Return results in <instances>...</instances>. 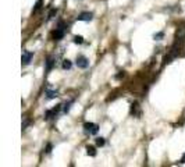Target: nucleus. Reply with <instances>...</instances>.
<instances>
[{
  "label": "nucleus",
  "instance_id": "a211bd4d",
  "mask_svg": "<svg viewBox=\"0 0 185 167\" xmlns=\"http://www.w3.org/2000/svg\"><path fill=\"white\" fill-rule=\"evenodd\" d=\"M28 124H29V118L28 117H24V121H22V129H25L28 127Z\"/></svg>",
  "mask_w": 185,
  "mask_h": 167
},
{
  "label": "nucleus",
  "instance_id": "412c9836",
  "mask_svg": "<svg viewBox=\"0 0 185 167\" xmlns=\"http://www.w3.org/2000/svg\"><path fill=\"white\" fill-rule=\"evenodd\" d=\"M180 163H182V164H184V163H185V153L182 154V157H181V160H180Z\"/></svg>",
  "mask_w": 185,
  "mask_h": 167
},
{
  "label": "nucleus",
  "instance_id": "f257e3e1",
  "mask_svg": "<svg viewBox=\"0 0 185 167\" xmlns=\"http://www.w3.org/2000/svg\"><path fill=\"white\" fill-rule=\"evenodd\" d=\"M75 64L78 68H82V70H85V68H88L89 67V60L85 57V56H78L77 57V60H75Z\"/></svg>",
  "mask_w": 185,
  "mask_h": 167
},
{
  "label": "nucleus",
  "instance_id": "aec40b11",
  "mask_svg": "<svg viewBox=\"0 0 185 167\" xmlns=\"http://www.w3.org/2000/svg\"><path fill=\"white\" fill-rule=\"evenodd\" d=\"M52 152V143H47V146H46V153H50Z\"/></svg>",
  "mask_w": 185,
  "mask_h": 167
},
{
  "label": "nucleus",
  "instance_id": "1a4fd4ad",
  "mask_svg": "<svg viewBox=\"0 0 185 167\" xmlns=\"http://www.w3.org/2000/svg\"><path fill=\"white\" fill-rule=\"evenodd\" d=\"M57 96H59L57 90H50V89L46 90V99H47V100H50V99H54V98H57Z\"/></svg>",
  "mask_w": 185,
  "mask_h": 167
},
{
  "label": "nucleus",
  "instance_id": "423d86ee",
  "mask_svg": "<svg viewBox=\"0 0 185 167\" xmlns=\"http://www.w3.org/2000/svg\"><path fill=\"white\" fill-rule=\"evenodd\" d=\"M92 18H93V14L92 13H88V11L81 13L78 17H77V20H78V21H86V22L92 21Z\"/></svg>",
  "mask_w": 185,
  "mask_h": 167
},
{
  "label": "nucleus",
  "instance_id": "ddd939ff",
  "mask_svg": "<svg viewBox=\"0 0 185 167\" xmlns=\"http://www.w3.org/2000/svg\"><path fill=\"white\" fill-rule=\"evenodd\" d=\"M163 38H164V32H157V34L153 35V39H155V40H161Z\"/></svg>",
  "mask_w": 185,
  "mask_h": 167
},
{
  "label": "nucleus",
  "instance_id": "9b49d317",
  "mask_svg": "<svg viewBox=\"0 0 185 167\" xmlns=\"http://www.w3.org/2000/svg\"><path fill=\"white\" fill-rule=\"evenodd\" d=\"M42 4H43V0H38L36 1V4H35V7H34V13H38L40 9H42Z\"/></svg>",
  "mask_w": 185,
  "mask_h": 167
},
{
  "label": "nucleus",
  "instance_id": "6ab92c4d",
  "mask_svg": "<svg viewBox=\"0 0 185 167\" xmlns=\"http://www.w3.org/2000/svg\"><path fill=\"white\" fill-rule=\"evenodd\" d=\"M124 75H125V73H124V71H120L119 74L116 75V78H117V79H120V78H124Z\"/></svg>",
  "mask_w": 185,
  "mask_h": 167
},
{
  "label": "nucleus",
  "instance_id": "9d476101",
  "mask_svg": "<svg viewBox=\"0 0 185 167\" xmlns=\"http://www.w3.org/2000/svg\"><path fill=\"white\" fill-rule=\"evenodd\" d=\"M86 154H88V156H92V157H95V156H96V149H95V146L88 145V146H86Z\"/></svg>",
  "mask_w": 185,
  "mask_h": 167
},
{
  "label": "nucleus",
  "instance_id": "0eeeda50",
  "mask_svg": "<svg viewBox=\"0 0 185 167\" xmlns=\"http://www.w3.org/2000/svg\"><path fill=\"white\" fill-rule=\"evenodd\" d=\"M131 116H134V117L141 116V109H139V104H138V102H134L131 104Z\"/></svg>",
  "mask_w": 185,
  "mask_h": 167
},
{
  "label": "nucleus",
  "instance_id": "7ed1b4c3",
  "mask_svg": "<svg viewBox=\"0 0 185 167\" xmlns=\"http://www.w3.org/2000/svg\"><path fill=\"white\" fill-rule=\"evenodd\" d=\"M60 107H61V104H57L56 107H53V109H50V110H47V112L45 113V120H50V118H53V117L57 116V113H59Z\"/></svg>",
  "mask_w": 185,
  "mask_h": 167
},
{
  "label": "nucleus",
  "instance_id": "f03ea898",
  "mask_svg": "<svg viewBox=\"0 0 185 167\" xmlns=\"http://www.w3.org/2000/svg\"><path fill=\"white\" fill-rule=\"evenodd\" d=\"M84 129H85L86 132L92 134V135H96L97 131H99V125H97V124H93V123H85V124H84Z\"/></svg>",
  "mask_w": 185,
  "mask_h": 167
},
{
  "label": "nucleus",
  "instance_id": "2eb2a0df",
  "mask_svg": "<svg viewBox=\"0 0 185 167\" xmlns=\"http://www.w3.org/2000/svg\"><path fill=\"white\" fill-rule=\"evenodd\" d=\"M72 103H74V100H70L68 103H66V104H64V113H68V112H70V109H71V104H72Z\"/></svg>",
  "mask_w": 185,
  "mask_h": 167
},
{
  "label": "nucleus",
  "instance_id": "39448f33",
  "mask_svg": "<svg viewBox=\"0 0 185 167\" xmlns=\"http://www.w3.org/2000/svg\"><path fill=\"white\" fill-rule=\"evenodd\" d=\"M66 29H63V28H57L54 32H53V40H60V39L64 38V35H66Z\"/></svg>",
  "mask_w": 185,
  "mask_h": 167
},
{
  "label": "nucleus",
  "instance_id": "dca6fc26",
  "mask_svg": "<svg viewBox=\"0 0 185 167\" xmlns=\"http://www.w3.org/2000/svg\"><path fill=\"white\" fill-rule=\"evenodd\" d=\"M57 14V10L56 9H53V10H50L49 11V14H47V20H52V18H54V15Z\"/></svg>",
  "mask_w": 185,
  "mask_h": 167
},
{
  "label": "nucleus",
  "instance_id": "f8f14e48",
  "mask_svg": "<svg viewBox=\"0 0 185 167\" xmlns=\"http://www.w3.org/2000/svg\"><path fill=\"white\" fill-rule=\"evenodd\" d=\"M74 43H77V45L84 43V38H82L81 35H75V36H74Z\"/></svg>",
  "mask_w": 185,
  "mask_h": 167
},
{
  "label": "nucleus",
  "instance_id": "f3484780",
  "mask_svg": "<svg viewBox=\"0 0 185 167\" xmlns=\"http://www.w3.org/2000/svg\"><path fill=\"white\" fill-rule=\"evenodd\" d=\"M96 145H97V146H103V145H105V138H102V137L96 138Z\"/></svg>",
  "mask_w": 185,
  "mask_h": 167
},
{
  "label": "nucleus",
  "instance_id": "20e7f679",
  "mask_svg": "<svg viewBox=\"0 0 185 167\" xmlns=\"http://www.w3.org/2000/svg\"><path fill=\"white\" fill-rule=\"evenodd\" d=\"M32 57H34V53H32V51H28V50L24 51V53H22V57H21V63H22V65L29 64L31 60H32Z\"/></svg>",
  "mask_w": 185,
  "mask_h": 167
},
{
  "label": "nucleus",
  "instance_id": "4468645a",
  "mask_svg": "<svg viewBox=\"0 0 185 167\" xmlns=\"http://www.w3.org/2000/svg\"><path fill=\"white\" fill-rule=\"evenodd\" d=\"M71 65H72V63H71L70 60H64V61H63V68H64V70H70Z\"/></svg>",
  "mask_w": 185,
  "mask_h": 167
},
{
  "label": "nucleus",
  "instance_id": "6e6552de",
  "mask_svg": "<svg viewBox=\"0 0 185 167\" xmlns=\"http://www.w3.org/2000/svg\"><path fill=\"white\" fill-rule=\"evenodd\" d=\"M53 67H54V60H53V57H47V60H46V74L50 73V70H52Z\"/></svg>",
  "mask_w": 185,
  "mask_h": 167
}]
</instances>
